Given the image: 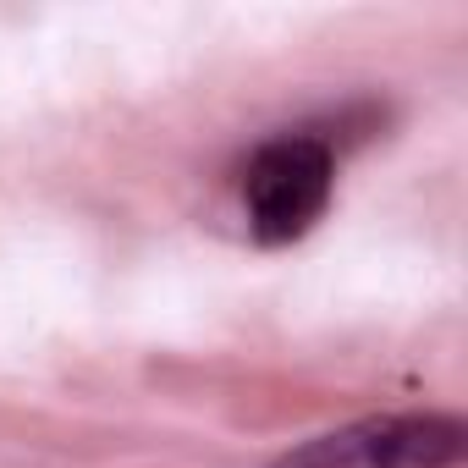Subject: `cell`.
<instances>
[{
	"instance_id": "1",
	"label": "cell",
	"mask_w": 468,
	"mask_h": 468,
	"mask_svg": "<svg viewBox=\"0 0 468 468\" xmlns=\"http://www.w3.org/2000/svg\"><path fill=\"white\" fill-rule=\"evenodd\" d=\"M468 452L463 419L446 413H380L342 430H325L271 468H457Z\"/></svg>"
},
{
	"instance_id": "2",
	"label": "cell",
	"mask_w": 468,
	"mask_h": 468,
	"mask_svg": "<svg viewBox=\"0 0 468 468\" xmlns=\"http://www.w3.org/2000/svg\"><path fill=\"white\" fill-rule=\"evenodd\" d=\"M336 182V154L314 133L271 138L243 176V209L260 243H292L325 215Z\"/></svg>"
}]
</instances>
